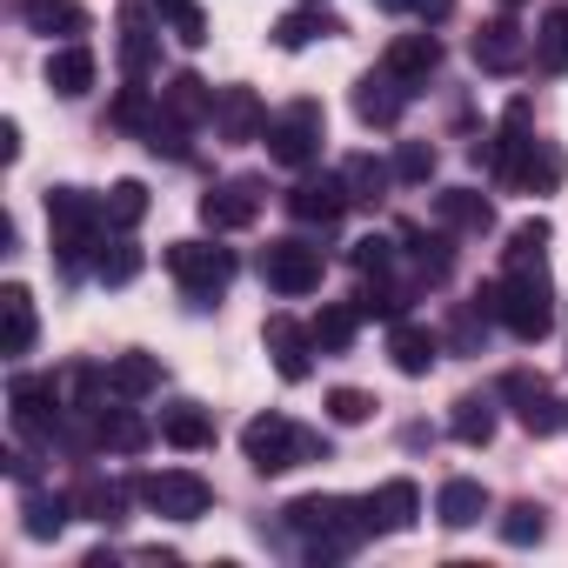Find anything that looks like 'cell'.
<instances>
[{"label":"cell","instance_id":"obj_46","mask_svg":"<svg viewBox=\"0 0 568 568\" xmlns=\"http://www.w3.org/2000/svg\"><path fill=\"white\" fill-rule=\"evenodd\" d=\"M548 221L541 214H528V221H515V234H508V267H521V261H541V247H548Z\"/></svg>","mask_w":568,"mask_h":568},{"label":"cell","instance_id":"obj_14","mask_svg":"<svg viewBox=\"0 0 568 568\" xmlns=\"http://www.w3.org/2000/svg\"><path fill=\"white\" fill-rule=\"evenodd\" d=\"M535 61V41L515 28V14H495L481 34H475V68L481 74H521Z\"/></svg>","mask_w":568,"mask_h":568},{"label":"cell","instance_id":"obj_22","mask_svg":"<svg viewBox=\"0 0 568 568\" xmlns=\"http://www.w3.org/2000/svg\"><path fill=\"white\" fill-rule=\"evenodd\" d=\"M435 221H442L448 234H488V227H495V201L475 194V187H442V194H435Z\"/></svg>","mask_w":568,"mask_h":568},{"label":"cell","instance_id":"obj_10","mask_svg":"<svg viewBox=\"0 0 568 568\" xmlns=\"http://www.w3.org/2000/svg\"><path fill=\"white\" fill-rule=\"evenodd\" d=\"M495 395L515 408V422H521L528 435H555V428H568V422H561V402H555V388H548L541 375H528V368H508V375L495 382Z\"/></svg>","mask_w":568,"mask_h":568},{"label":"cell","instance_id":"obj_11","mask_svg":"<svg viewBox=\"0 0 568 568\" xmlns=\"http://www.w3.org/2000/svg\"><path fill=\"white\" fill-rule=\"evenodd\" d=\"M161 0H121V74L148 81L161 61Z\"/></svg>","mask_w":568,"mask_h":568},{"label":"cell","instance_id":"obj_57","mask_svg":"<svg viewBox=\"0 0 568 568\" xmlns=\"http://www.w3.org/2000/svg\"><path fill=\"white\" fill-rule=\"evenodd\" d=\"M308 8H322V0H308Z\"/></svg>","mask_w":568,"mask_h":568},{"label":"cell","instance_id":"obj_32","mask_svg":"<svg viewBox=\"0 0 568 568\" xmlns=\"http://www.w3.org/2000/svg\"><path fill=\"white\" fill-rule=\"evenodd\" d=\"M161 442H174V448H207V442H214V415H207L201 402H174V408H161Z\"/></svg>","mask_w":568,"mask_h":568},{"label":"cell","instance_id":"obj_55","mask_svg":"<svg viewBox=\"0 0 568 568\" xmlns=\"http://www.w3.org/2000/svg\"><path fill=\"white\" fill-rule=\"evenodd\" d=\"M375 8H388V14H408V0H375Z\"/></svg>","mask_w":568,"mask_h":568},{"label":"cell","instance_id":"obj_29","mask_svg":"<svg viewBox=\"0 0 568 568\" xmlns=\"http://www.w3.org/2000/svg\"><path fill=\"white\" fill-rule=\"evenodd\" d=\"M435 515H442V528H475L488 515V488L468 481V475H448L442 495H435Z\"/></svg>","mask_w":568,"mask_h":568},{"label":"cell","instance_id":"obj_37","mask_svg":"<svg viewBox=\"0 0 568 568\" xmlns=\"http://www.w3.org/2000/svg\"><path fill=\"white\" fill-rule=\"evenodd\" d=\"M448 435L468 442V448H488V435H495V402H488V395H462L455 415H448Z\"/></svg>","mask_w":568,"mask_h":568},{"label":"cell","instance_id":"obj_53","mask_svg":"<svg viewBox=\"0 0 568 568\" xmlns=\"http://www.w3.org/2000/svg\"><path fill=\"white\" fill-rule=\"evenodd\" d=\"M0 154L21 161V128H14V121H0Z\"/></svg>","mask_w":568,"mask_h":568},{"label":"cell","instance_id":"obj_47","mask_svg":"<svg viewBox=\"0 0 568 568\" xmlns=\"http://www.w3.org/2000/svg\"><path fill=\"white\" fill-rule=\"evenodd\" d=\"M161 21H168V28H174V41H187V48H201V41H207V14L194 8V0H168Z\"/></svg>","mask_w":568,"mask_h":568},{"label":"cell","instance_id":"obj_12","mask_svg":"<svg viewBox=\"0 0 568 568\" xmlns=\"http://www.w3.org/2000/svg\"><path fill=\"white\" fill-rule=\"evenodd\" d=\"M528 148H535V114H528V101H508L501 128H495L488 141H475V168H488V174L515 181V168H521V154H528Z\"/></svg>","mask_w":568,"mask_h":568},{"label":"cell","instance_id":"obj_41","mask_svg":"<svg viewBox=\"0 0 568 568\" xmlns=\"http://www.w3.org/2000/svg\"><path fill=\"white\" fill-rule=\"evenodd\" d=\"M101 207H108V227L128 234V227L148 221V187H141V181H114V187L101 194Z\"/></svg>","mask_w":568,"mask_h":568},{"label":"cell","instance_id":"obj_3","mask_svg":"<svg viewBox=\"0 0 568 568\" xmlns=\"http://www.w3.org/2000/svg\"><path fill=\"white\" fill-rule=\"evenodd\" d=\"M48 227H54V254L68 274L94 267L101 241H108V207L81 187H48Z\"/></svg>","mask_w":568,"mask_h":568},{"label":"cell","instance_id":"obj_7","mask_svg":"<svg viewBox=\"0 0 568 568\" xmlns=\"http://www.w3.org/2000/svg\"><path fill=\"white\" fill-rule=\"evenodd\" d=\"M8 408H14V435H21V442H48V448H54V435H61V422H68V388H61L54 375H14Z\"/></svg>","mask_w":568,"mask_h":568},{"label":"cell","instance_id":"obj_1","mask_svg":"<svg viewBox=\"0 0 568 568\" xmlns=\"http://www.w3.org/2000/svg\"><path fill=\"white\" fill-rule=\"evenodd\" d=\"M281 515H288V528L308 541V561H342V555H355L375 535L368 495L362 501H348V495H295Z\"/></svg>","mask_w":568,"mask_h":568},{"label":"cell","instance_id":"obj_36","mask_svg":"<svg viewBox=\"0 0 568 568\" xmlns=\"http://www.w3.org/2000/svg\"><path fill=\"white\" fill-rule=\"evenodd\" d=\"M342 181H348V194L362 201V207H375L388 187H395V161H375V154H355L348 168H342Z\"/></svg>","mask_w":568,"mask_h":568},{"label":"cell","instance_id":"obj_48","mask_svg":"<svg viewBox=\"0 0 568 568\" xmlns=\"http://www.w3.org/2000/svg\"><path fill=\"white\" fill-rule=\"evenodd\" d=\"M328 415H335L342 428H362V422L375 415V395H368V388H328Z\"/></svg>","mask_w":568,"mask_h":568},{"label":"cell","instance_id":"obj_26","mask_svg":"<svg viewBox=\"0 0 568 568\" xmlns=\"http://www.w3.org/2000/svg\"><path fill=\"white\" fill-rule=\"evenodd\" d=\"M21 21L34 28V34H61V41H81L88 34V8L81 0H21Z\"/></svg>","mask_w":568,"mask_h":568},{"label":"cell","instance_id":"obj_44","mask_svg":"<svg viewBox=\"0 0 568 568\" xmlns=\"http://www.w3.org/2000/svg\"><path fill=\"white\" fill-rule=\"evenodd\" d=\"M154 114H161V101H148V88H121V94H114V108H108V121H114V128H128V134H148V128H154Z\"/></svg>","mask_w":568,"mask_h":568},{"label":"cell","instance_id":"obj_33","mask_svg":"<svg viewBox=\"0 0 568 568\" xmlns=\"http://www.w3.org/2000/svg\"><path fill=\"white\" fill-rule=\"evenodd\" d=\"M355 308H362V322H408V295L395 288L388 274H362V288H355Z\"/></svg>","mask_w":568,"mask_h":568},{"label":"cell","instance_id":"obj_15","mask_svg":"<svg viewBox=\"0 0 568 568\" xmlns=\"http://www.w3.org/2000/svg\"><path fill=\"white\" fill-rule=\"evenodd\" d=\"M261 342H267L281 382H308V375H315V328H302L295 315H267Z\"/></svg>","mask_w":568,"mask_h":568},{"label":"cell","instance_id":"obj_58","mask_svg":"<svg viewBox=\"0 0 568 568\" xmlns=\"http://www.w3.org/2000/svg\"><path fill=\"white\" fill-rule=\"evenodd\" d=\"M161 8H168V0H161Z\"/></svg>","mask_w":568,"mask_h":568},{"label":"cell","instance_id":"obj_2","mask_svg":"<svg viewBox=\"0 0 568 568\" xmlns=\"http://www.w3.org/2000/svg\"><path fill=\"white\" fill-rule=\"evenodd\" d=\"M475 302H481V315L501 322L515 342H541V335L555 328V288H548V267H541V261L508 267L501 281H488Z\"/></svg>","mask_w":568,"mask_h":568},{"label":"cell","instance_id":"obj_4","mask_svg":"<svg viewBox=\"0 0 568 568\" xmlns=\"http://www.w3.org/2000/svg\"><path fill=\"white\" fill-rule=\"evenodd\" d=\"M241 455L254 462V475H288L302 462H328V435H315L288 415H254L241 428Z\"/></svg>","mask_w":568,"mask_h":568},{"label":"cell","instance_id":"obj_9","mask_svg":"<svg viewBox=\"0 0 568 568\" xmlns=\"http://www.w3.org/2000/svg\"><path fill=\"white\" fill-rule=\"evenodd\" d=\"M134 495H141L154 515H168V521H201V515L214 508V488H207L194 468H154V475L134 481Z\"/></svg>","mask_w":568,"mask_h":568},{"label":"cell","instance_id":"obj_49","mask_svg":"<svg viewBox=\"0 0 568 568\" xmlns=\"http://www.w3.org/2000/svg\"><path fill=\"white\" fill-rule=\"evenodd\" d=\"M428 174H435V148H428V141H402V148H395V181H415V187H422Z\"/></svg>","mask_w":568,"mask_h":568},{"label":"cell","instance_id":"obj_54","mask_svg":"<svg viewBox=\"0 0 568 568\" xmlns=\"http://www.w3.org/2000/svg\"><path fill=\"white\" fill-rule=\"evenodd\" d=\"M495 8H501V14H521V8H528V0H495Z\"/></svg>","mask_w":568,"mask_h":568},{"label":"cell","instance_id":"obj_42","mask_svg":"<svg viewBox=\"0 0 568 568\" xmlns=\"http://www.w3.org/2000/svg\"><path fill=\"white\" fill-rule=\"evenodd\" d=\"M94 274L108 281V288H128V281L141 274V247H134L128 234H114V241H101V254H94Z\"/></svg>","mask_w":568,"mask_h":568},{"label":"cell","instance_id":"obj_39","mask_svg":"<svg viewBox=\"0 0 568 568\" xmlns=\"http://www.w3.org/2000/svg\"><path fill=\"white\" fill-rule=\"evenodd\" d=\"M408 241V254H415V267H422V281H448V267H455V254H448V227H435V234H422V227H408L402 234Z\"/></svg>","mask_w":568,"mask_h":568},{"label":"cell","instance_id":"obj_5","mask_svg":"<svg viewBox=\"0 0 568 568\" xmlns=\"http://www.w3.org/2000/svg\"><path fill=\"white\" fill-rule=\"evenodd\" d=\"M267 161H281V168H315L322 161V141H328V114H322V101H288L274 121H267Z\"/></svg>","mask_w":568,"mask_h":568},{"label":"cell","instance_id":"obj_17","mask_svg":"<svg viewBox=\"0 0 568 568\" xmlns=\"http://www.w3.org/2000/svg\"><path fill=\"white\" fill-rule=\"evenodd\" d=\"M254 214H261V181H221V187L201 194V221H207L214 234L254 227Z\"/></svg>","mask_w":568,"mask_h":568},{"label":"cell","instance_id":"obj_34","mask_svg":"<svg viewBox=\"0 0 568 568\" xmlns=\"http://www.w3.org/2000/svg\"><path fill=\"white\" fill-rule=\"evenodd\" d=\"M308 328H315V348H322V355H348V348H355V328H362V308H355V302H328Z\"/></svg>","mask_w":568,"mask_h":568},{"label":"cell","instance_id":"obj_52","mask_svg":"<svg viewBox=\"0 0 568 568\" xmlns=\"http://www.w3.org/2000/svg\"><path fill=\"white\" fill-rule=\"evenodd\" d=\"M408 14H422L428 28H442V21L455 14V0H408Z\"/></svg>","mask_w":568,"mask_h":568},{"label":"cell","instance_id":"obj_38","mask_svg":"<svg viewBox=\"0 0 568 568\" xmlns=\"http://www.w3.org/2000/svg\"><path fill=\"white\" fill-rule=\"evenodd\" d=\"M555 181H561V148H555V141H535V148L521 154V168H515V187H521V194H548Z\"/></svg>","mask_w":568,"mask_h":568},{"label":"cell","instance_id":"obj_19","mask_svg":"<svg viewBox=\"0 0 568 568\" xmlns=\"http://www.w3.org/2000/svg\"><path fill=\"white\" fill-rule=\"evenodd\" d=\"M382 68H388L402 88H428V74L442 68V41H435V34H395L388 54H382Z\"/></svg>","mask_w":568,"mask_h":568},{"label":"cell","instance_id":"obj_21","mask_svg":"<svg viewBox=\"0 0 568 568\" xmlns=\"http://www.w3.org/2000/svg\"><path fill=\"white\" fill-rule=\"evenodd\" d=\"M94 74H101V61H94L88 41H61V48L48 54V88H54L61 101H81V94L94 88Z\"/></svg>","mask_w":568,"mask_h":568},{"label":"cell","instance_id":"obj_35","mask_svg":"<svg viewBox=\"0 0 568 568\" xmlns=\"http://www.w3.org/2000/svg\"><path fill=\"white\" fill-rule=\"evenodd\" d=\"M154 442V428L121 402V408H101V448H114V455H141Z\"/></svg>","mask_w":568,"mask_h":568},{"label":"cell","instance_id":"obj_8","mask_svg":"<svg viewBox=\"0 0 568 568\" xmlns=\"http://www.w3.org/2000/svg\"><path fill=\"white\" fill-rule=\"evenodd\" d=\"M322 274H328V254H322L315 241H302V234L261 247V281H267L274 295H315Z\"/></svg>","mask_w":568,"mask_h":568},{"label":"cell","instance_id":"obj_16","mask_svg":"<svg viewBox=\"0 0 568 568\" xmlns=\"http://www.w3.org/2000/svg\"><path fill=\"white\" fill-rule=\"evenodd\" d=\"M214 134L221 141H261L267 134V108H261V94L254 88H214Z\"/></svg>","mask_w":568,"mask_h":568},{"label":"cell","instance_id":"obj_43","mask_svg":"<svg viewBox=\"0 0 568 568\" xmlns=\"http://www.w3.org/2000/svg\"><path fill=\"white\" fill-rule=\"evenodd\" d=\"M548 535V508H535V501H508V515H501V541L508 548H535Z\"/></svg>","mask_w":568,"mask_h":568},{"label":"cell","instance_id":"obj_50","mask_svg":"<svg viewBox=\"0 0 568 568\" xmlns=\"http://www.w3.org/2000/svg\"><path fill=\"white\" fill-rule=\"evenodd\" d=\"M348 261H355L362 274H388V267H395V241H388V234H362V241L348 247Z\"/></svg>","mask_w":568,"mask_h":568},{"label":"cell","instance_id":"obj_51","mask_svg":"<svg viewBox=\"0 0 568 568\" xmlns=\"http://www.w3.org/2000/svg\"><path fill=\"white\" fill-rule=\"evenodd\" d=\"M481 335H488V315H481V302H475V308H455V322H448V342H455L462 355H475V348H481Z\"/></svg>","mask_w":568,"mask_h":568},{"label":"cell","instance_id":"obj_31","mask_svg":"<svg viewBox=\"0 0 568 568\" xmlns=\"http://www.w3.org/2000/svg\"><path fill=\"white\" fill-rule=\"evenodd\" d=\"M161 108H168L174 121L201 128V121H214V88H207L201 74H174V81L161 88Z\"/></svg>","mask_w":568,"mask_h":568},{"label":"cell","instance_id":"obj_28","mask_svg":"<svg viewBox=\"0 0 568 568\" xmlns=\"http://www.w3.org/2000/svg\"><path fill=\"white\" fill-rule=\"evenodd\" d=\"M108 388H114V402H148L161 388V362L141 355V348H128V355L108 362Z\"/></svg>","mask_w":568,"mask_h":568},{"label":"cell","instance_id":"obj_20","mask_svg":"<svg viewBox=\"0 0 568 568\" xmlns=\"http://www.w3.org/2000/svg\"><path fill=\"white\" fill-rule=\"evenodd\" d=\"M368 515H375V535H408L415 515H422V488L408 475H388L375 495H368Z\"/></svg>","mask_w":568,"mask_h":568},{"label":"cell","instance_id":"obj_40","mask_svg":"<svg viewBox=\"0 0 568 568\" xmlns=\"http://www.w3.org/2000/svg\"><path fill=\"white\" fill-rule=\"evenodd\" d=\"M535 68L568 74V8H548L541 14V28H535Z\"/></svg>","mask_w":568,"mask_h":568},{"label":"cell","instance_id":"obj_6","mask_svg":"<svg viewBox=\"0 0 568 568\" xmlns=\"http://www.w3.org/2000/svg\"><path fill=\"white\" fill-rule=\"evenodd\" d=\"M168 274L181 281L187 302L214 308V302L227 295V281H234V254L214 247V241H174V247H168Z\"/></svg>","mask_w":568,"mask_h":568},{"label":"cell","instance_id":"obj_30","mask_svg":"<svg viewBox=\"0 0 568 568\" xmlns=\"http://www.w3.org/2000/svg\"><path fill=\"white\" fill-rule=\"evenodd\" d=\"M0 348L8 355H34V335H41V322H34V295L28 288H0Z\"/></svg>","mask_w":568,"mask_h":568},{"label":"cell","instance_id":"obj_24","mask_svg":"<svg viewBox=\"0 0 568 568\" xmlns=\"http://www.w3.org/2000/svg\"><path fill=\"white\" fill-rule=\"evenodd\" d=\"M388 355H395L402 375H428V368L442 362V335L422 328V322H395V328H388Z\"/></svg>","mask_w":568,"mask_h":568},{"label":"cell","instance_id":"obj_56","mask_svg":"<svg viewBox=\"0 0 568 568\" xmlns=\"http://www.w3.org/2000/svg\"><path fill=\"white\" fill-rule=\"evenodd\" d=\"M561 422H568V402H561Z\"/></svg>","mask_w":568,"mask_h":568},{"label":"cell","instance_id":"obj_13","mask_svg":"<svg viewBox=\"0 0 568 568\" xmlns=\"http://www.w3.org/2000/svg\"><path fill=\"white\" fill-rule=\"evenodd\" d=\"M348 207H355V194H348L342 174H302V181L288 187V214L308 221V227H335Z\"/></svg>","mask_w":568,"mask_h":568},{"label":"cell","instance_id":"obj_45","mask_svg":"<svg viewBox=\"0 0 568 568\" xmlns=\"http://www.w3.org/2000/svg\"><path fill=\"white\" fill-rule=\"evenodd\" d=\"M141 141H148V154H168V161H187V121H174L168 108L154 114V128H148Z\"/></svg>","mask_w":568,"mask_h":568},{"label":"cell","instance_id":"obj_23","mask_svg":"<svg viewBox=\"0 0 568 568\" xmlns=\"http://www.w3.org/2000/svg\"><path fill=\"white\" fill-rule=\"evenodd\" d=\"M68 521H74V488H28V501H21L28 541H54Z\"/></svg>","mask_w":568,"mask_h":568},{"label":"cell","instance_id":"obj_18","mask_svg":"<svg viewBox=\"0 0 568 568\" xmlns=\"http://www.w3.org/2000/svg\"><path fill=\"white\" fill-rule=\"evenodd\" d=\"M408 94H415V88H402L388 68H382V74H362V81H355V121H362V128H395V121L408 114Z\"/></svg>","mask_w":568,"mask_h":568},{"label":"cell","instance_id":"obj_27","mask_svg":"<svg viewBox=\"0 0 568 568\" xmlns=\"http://www.w3.org/2000/svg\"><path fill=\"white\" fill-rule=\"evenodd\" d=\"M335 34H342V21L322 14V8H308V0H302L295 14L274 21V48H288V54H302V48H315V41H335Z\"/></svg>","mask_w":568,"mask_h":568},{"label":"cell","instance_id":"obj_25","mask_svg":"<svg viewBox=\"0 0 568 568\" xmlns=\"http://www.w3.org/2000/svg\"><path fill=\"white\" fill-rule=\"evenodd\" d=\"M74 515L81 521H101V528H121L128 521V488L121 481H101V475H81L74 481Z\"/></svg>","mask_w":568,"mask_h":568}]
</instances>
